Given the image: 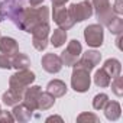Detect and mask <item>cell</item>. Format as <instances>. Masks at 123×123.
Instances as JSON below:
<instances>
[{
	"label": "cell",
	"mask_w": 123,
	"mask_h": 123,
	"mask_svg": "<svg viewBox=\"0 0 123 123\" xmlns=\"http://www.w3.org/2000/svg\"><path fill=\"white\" fill-rule=\"evenodd\" d=\"M49 22V9L46 6L42 7H23V10L19 13V16L16 18V20L13 22L18 28H20L22 31L32 33V31L41 25V23H46Z\"/></svg>",
	"instance_id": "1"
},
{
	"label": "cell",
	"mask_w": 123,
	"mask_h": 123,
	"mask_svg": "<svg viewBox=\"0 0 123 123\" xmlns=\"http://www.w3.org/2000/svg\"><path fill=\"white\" fill-rule=\"evenodd\" d=\"M35 74L32 71H29L28 68L26 70H19L16 74H13L9 80V90L15 91L16 94L19 96H23L25 90L35 81Z\"/></svg>",
	"instance_id": "2"
},
{
	"label": "cell",
	"mask_w": 123,
	"mask_h": 123,
	"mask_svg": "<svg viewBox=\"0 0 123 123\" xmlns=\"http://www.w3.org/2000/svg\"><path fill=\"white\" fill-rule=\"evenodd\" d=\"M73 75H71V87L77 91V93H86L90 88L91 84V77H90V71L74 64L73 65Z\"/></svg>",
	"instance_id": "3"
},
{
	"label": "cell",
	"mask_w": 123,
	"mask_h": 123,
	"mask_svg": "<svg viewBox=\"0 0 123 123\" xmlns=\"http://www.w3.org/2000/svg\"><path fill=\"white\" fill-rule=\"evenodd\" d=\"M86 2H88L91 5L93 12H96L97 20H98L100 25L107 26V23L116 16V13L111 9L110 0H86Z\"/></svg>",
	"instance_id": "4"
},
{
	"label": "cell",
	"mask_w": 123,
	"mask_h": 123,
	"mask_svg": "<svg viewBox=\"0 0 123 123\" xmlns=\"http://www.w3.org/2000/svg\"><path fill=\"white\" fill-rule=\"evenodd\" d=\"M22 10H23L22 0H3L0 3V22L6 19L15 22Z\"/></svg>",
	"instance_id": "5"
},
{
	"label": "cell",
	"mask_w": 123,
	"mask_h": 123,
	"mask_svg": "<svg viewBox=\"0 0 123 123\" xmlns=\"http://www.w3.org/2000/svg\"><path fill=\"white\" fill-rule=\"evenodd\" d=\"M81 52H83L81 43H80L77 39L70 41L67 49H65L64 52H61V56H59L62 65H65V67H73L77 61H78V56L81 55Z\"/></svg>",
	"instance_id": "6"
},
{
	"label": "cell",
	"mask_w": 123,
	"mask_h": 123,
	"mask_svg": "<svg viewBox=\"0 0 123 123\" xmlns=\"http://www.w3.org/2000/svg\"><path fill=\"white\" fill-rule=\"evenodd\" d=\"M84 39H86V42H87L88 46H93V48L101 46L103 45V39H104L103 25H100V23L88 25L84 29Z\"/></svg>",
	"instance_id": "7"
},
{
	"label": "cell",
	"mask_w": 123,
	"mask_h": 123,
	"mask_svg": "<svg viewBox=\"0 0 123 123\" xmlns=\"http://www.w3.org/2000/svg\"><path fill=\"white\" fill-rule=\"evenodd\" d=\"M48 35H49V22L38 25L32 31V45L38 51H45L48 46Z\"/></svg>",
	"instance_id": "8"
},
{
	"label": "cell",
	"mask_w": 123,
	"mask_h": 123,
	"mask_svg": "<svg viewBox=\"0 0 123 123\" xmlns=\"http://www.w3.org/2000/svg\"><path fill=\"white\" fill-rule=\"evenodd\" d=\"M70 16L73 18L74 22H83L86 19H88L93 15V7L88 2H81V3H73L68 7Z\"/></svg>",
	"instance_id": "9"
},
{
	"label": "cell",
	"mask_w": 123,
	"mask_h": 123,
	"mask_svg": "<svg viewBox=\"0 0 123 123\" xmlns=\"http://www.w3.org/2000/svg\"><path fill=\"white\" fill-rule=\"evenodd\" d=\"M52 16H54V22L64 31H68L74 26V20L73 18L70 16V12L68 9H65L64 6H54V12H52Z\"/></svg>",
	"instance_id": "10"
},
{
	"label": "cell",
	"mask_w": 123,
	"mask_h": 123,
	"mask_svg": "<svg viewBox=\"0 0 123 123\" xmlns=\"http://www.w3.org/2000/svg\"><path fill=\"white\" fill-rule=\"evenodd\" d=\"M42 68L49 73V74H56L61 71V68H62V62H61V58L55 54H45L42 56Z\"/></svg>",
	"instance_id": "11"
},
{
	"label": "cell",
	"mask_w": 123,
	"mask_h": 123,
	"mask_svg": "<svg viewBox=\"0 0 123 123\" xmlns=\"http://www.w3.org/2000/svg\"><path fill=\"white\" fill-rule=\"evenodd\" d=\"M41 93H42V90H41V87H39V86L28 87V88L25 90L23 96H22L23 104H25L26 107H29L32 111H33V110H36V107H38V98H39Z\"/></svg>",
	"instance_id": "12"
},
{
	"label": "cell",
	"mask_w": 123,
	"mask_h": 123,
	"mask_svg": "<svg viewBox=\"0 0 123 123\" xmlns=\"http://www.w3.org/2000/svg\"><path fill=\"white\" fill-rule=\"evenodd\" d=\"M100 59H101V54L100 52H97V51H87V52L83 54L81 59L77 61L75 64L83 67V68H86V70H88V71H91L96 65H98Z\"/></svg>",
	"instance_id": "13"
},
{
	"label": "cell",
	"mask_w": 123,
	"mask_h": 123,
	"mask_svg": "<svg viewBox=\"0 0 123 123\" xmlns=\"http://www.w3.org/2000/svg\"><path fill=\"white\" fill-rule=\"evenodd\" d=\"M0 52L7 56H13L15 54L19 52V45L13 38L3 36V38H0Z\"/></svg>",
	"instance_id": "14"
},
{
	"label": "cell",
	"mask_w": 123,
	"mask_h": 123,
	"mask_svg": "<svg viewBox=\"0 0 123 123\" xmlns=\"http://www.w3.org/2000/svg\"><path fill=\"white\" fill-rule=\"evenodd\" d=\"M46 91L49 94H52L55 98L56 97H62V96L67 94V84L64 81H61V80H52V81L48 83Z\"/></svg>",
	"instance_id": "15"
},
{
	"label": "cell",
	"mask_w": 123,
	"mask_h": 123,
	"mask_svg": "<svg viewBox=\"0 0 123 123\" xmlns=\"http://www.w3.org/2000/svg\"><path fill=\"white\" fill-rule=\"evenodd\" d=\"M15 109H13V111H12V114H13V117H15V120H18V122H29L31 119H32V114H33V111L29 109V107H26L25 104H16V106H13Z\"/></svg>",
	"instance_id": "16"
},
{
	"label": "cell",
	"mask_w": 123,
	"mask_h": 123,
	"mask_svg": "<svg viewBox=\"0 0 123 123\" xmlns=\"http://www.w3.org/2000/svg\"><path fill=\"white\" fill-rule=\"evenodd\" d=\"M103 70L109 74L110 78H116L117 75H120L122 64H120V61H117L116 58H109L104 62V65H103Z\"/></svg>",
	"instance_id": "17"
},
{
	"label": "cell",
	"mask_w": 123,
	"mask_h": 123,
	"mask_svg": "<svg viewBox=\"0 0 123 123\" xmlns=\"http://www.w3.org/2000/svg\"><path fill=\"white\" fill-rule=\"evenodd\" d=\"M103 110H104L106 117H107L109 120H111V122L117 120V119L120 117V114H122V109H120V104H119L117 101H110V100H109Z\"/></svg>",
	"instance_id": "18"
},
{
	"label": "cell",
	"mask_w": 123,
	"mask_h": 123,
	"mask_svg": "<svg viewBox=\"0 0 123 123\" xmlns=\"http://www.w3.org/2000/svg\"><path fill=\"white\" fill-rule=\"evenodd\" d=\"M10 61H12V67L16 68L18 71H19V70H26V68L31 65V59H29L25 54H20V52L15 54Z\"/></svg>",
	"instance_id": "19"
},
{
	"label": "cell",
	"mask_w": 123,
	"mask_h": 123,
	"mask_svg": "<svg viewBox=\"0 0 123 123\" xmlns=\"http://www.w3.org/2000/svg\"><path fill=\"white\" fill-rule=\"evenodd\" d=\"M54 104H55V97L52 94H49L48 91H45V93H41V96L38 98V107L36 109L38 110H48Z\"/></svg>",
	"instance_id": "20"
},
{
	"label": "cell",
	"mask_w": 123,
	"mask_h": 123,
	"mask_svg": "<svg viewBox=\"0 0 123 123\" xmlns=\"http://www.w3.org/2000/svg\"><path fill=\"white\" fill-rule=\"evenodd\" d=\"M65 41H67V31L61 29V28H58V29L54 31V33L51 36V43L54 45V48L62 46L65 43Z\"/></svg>",
	"instance_id": "21"
},
{
	"label": "cell",
	"mask_w": 123,
	"mask_h": 123,
	"mask_svg": "<svg viewBox=\"0 0 123 123\" xmlns=\"http://www.w3.org/2000/svg\"><path fill=\"white\" fill-rule=\"evenodd\" d=\"M110 81H111V78L109 77V74L103 68H100V70L96 71V74H94V84L97 87H101V88L109 87L110 86Z\"/></svg>",
	"instance_id": "22"
},
{
	"label": "cell",
	"mask_w": 123,
	"mask_h": 123,
	"mask_svg": "<svg viewBox=\"0 0 123 123\" xmlns=\"http://www.w3.org/2000/svg\"><path fill=\"white\" fill-rule=\"evenodd\" d=\"M2 100H3V103H5L6 106H16V104L22 100V96L16 94V93L12 91V90H7L6 93H3Z\"/></svg>",
	"instance_id": "23"
},
{
	"label": "cell",
	"mask_w": 123,
	"mask_h": 123,
	"mask_svg": "<svg viewBox=\"0 0 123 123\" xmlns=\"http://www.w3.org/2000/svg\"><path fill=\"white\" fill-rule=\"evenodd\" d=\"M107 28L109 31L113 33V35H120L123 32V20L119 18V16H114L109 23H107Z\"/></svg>",
	"instance_id": "24"
},
{
	"label": "cell",
	"mask_w": 123,
	"mask_h": 123,
	"mask_svg": "<svg viewBox=\"0 0 123 123\" xmlns=\"http://www.w3.org/2000/svg\"><path fill=\"white\" fill-rule=\"evenodd\" d=\"M107 101H109V96L104 94V93H100L93 98V107L96 110H103L104 106L107 104Z\"/></svg>",
	"instance_id": "25"
},
{
	"label": "cell",
	"mask_w": 123,
	"mask_h": 123,
	"mask_svg": "<svg viewBox=\"0 0 123 123\" xmlns=\"http://www.w3.org/2000/svg\"><path fill=\"white\" fill-rule=\"evenodd\" d=\"M114 81L111 83V91L117 96V97H122L123 96V78L120 75H117L116 78H113Z\"/></svg>",
	"instance_id": "26"
},
{
	"label": "cell",
	"mask_w": 123,
	"mask_h": 123,
	"mask_svg": "<svg viewBox=\"0 0 123 123\" xmlns=\"http://www.w3.org/2000/svg\"><path fill=\"white\" fill-rule=\"evenodd\" d=\"M77 122L83 123V122H93V123H98L100 119L98 116H96L94 113H81L78 117H77Z\"/></svg>",
	"instance_id": "27"
},
{
	"label": "cell",
	"mask_w": 123,
	"mask_h": 123,
	"mask_svg": "<svg viewBox=\"0 0 123 123\" xmlns=\"http://www.w3.org/2000/svg\"><path fill=\"white\" fill-rule=\"evenodd\" d=\"M0 68H3V70H9L12 68V61L7 55L5 54H0Z\"/></svg>",
	"instance_id": "28"
},
{
	"label": "cell",
	"mask_w": 123,
	"mask_h": 123,
	"mask_svg": "<svg viewBox=\"0 0 123 123\" xmlns=\"http://www.w3.org/2000/svg\"><path fill=\"white\" fill-rule=\"evenodd\" d=\"M13 120H15L13 114H10L9 111H3V110H0V122H2V123H5V122L12 123Z\"/></svg>",
	"instance_id": "29"
},
{
	"label": "cell",
	"mask_w": 123,
	"mask_h": 123,
	"mask_svg": "<svg viewBox=\"0 0 123 123\" xmlns=\"http://www.w3.org/2000/svg\"><path fill=\"white\" fill-rule=\"evenodd\" d=\"M111 9H113V12L116 15H122L123 13V3H122V0H116V3H114V6H111Z\"/></svg>",
	"instance_id": "30"
},
{
	"label": "cell",
	"mask_w": 123,
	"mask_h": 123,
	"mask_svg": "<svg viewBox=\"0 0 123 123\" xmlns=\"http://www.w3.org/2000/svg\"><path fill=\"white\" fill-rule=\"evenodd\" d=\"M46 122H59V123H62V117H59V116H49L46 117Z\"/></svg>",
	"instance_id": "31"
},
{
	"label": "cell",
	"mask_w": 123,
	"mask_h": 123,
	"mask_svg": "<svg viewBox=\"0 0 123 123\" xmlns=\"http://www.w3.org/2000/svg\"><path fill=\"white\" fill-rule=\"evenodd\" d=\"M68 0H52V5L54 6H64Z\"/></svg>",
	"instance_id": "32"
},
{
	"label": "cell",
	"mask_w": 123,
	"mask_h": 123,
	"mask_svg": "<svg viewBox=\"0 0 123 123\" xmlns=\"http://www.w3.org/2000/svg\"><path fill=\"white\" fill-rule=\"evenodd\" d=\"M42 2H43V0H29L31 6H38V5H41Z\"/></svg>",
	"instance_id": "33"
}]
</instances>
